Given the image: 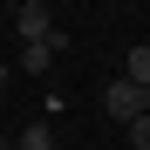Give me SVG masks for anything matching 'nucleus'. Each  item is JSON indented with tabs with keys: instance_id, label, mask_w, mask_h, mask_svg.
<instances>
[{
	"instance_id": "obj_1",
	"label": "nucleus",
	"mask_w": 150,
	"mask_h": 150,
	"mask_svg": "<svg viewBox=\"0 0 150 150\" xmlns=\"http://www.w3.org/2000/svg\"><path fill=\"white\" fill-rule=\"evenodd\" d=\"M14 28H21L28 48H41V41H55V14H48L41 0H21V7H14Z\"/></svg>"
},
{
	"instance_id": "obj_2",
	"label": "nucleus",
	"mask_w": 150,
	"mask_h": 150,
	"mask_svg": "<svg viewBox=\"0 0 150 150\" xmlns=\"http://www.w3.org/2000/svg\"><path fill=\"white\" fill-rule=\"evenodd\" d=\"M103 103H109V116L123 123V130H130V123L143 116V89L130 82V75H116V82H109V96H103Z\"/></svg>"
},
{
	"instance_id": "obj_3",
	"label": "nucleus",
	"mask_w": 150,
	"mask_h": 150,
	"mask_svg": "<svg viewBox=\"0 0 150 150\" xmlns=\"http://www.w3.org/2000/svg\"><path fill=\"white\" fill-rule=\"evenodd\" d=\"M62 55V34L55 41H41V48H21V75H48V62Z\"/></svg>"
},
{
	"instance_id": "obj_4",
	"label": "nucleus",
	"mask_w": 150,
	"mask_h": 150,
	"mask_svg": "<svg viewBox=\"0 0 150 150\" xmlns=\"http://www.w3.org/2000/svg\"><path fill=\"white\" fill-rule=\"evenodd\" d=\"M123 75H130L137 89H150V41H143V48H130V62H123Z\"/></svg>"
},
{
	"instance_id": "obj_5",
	"label": "nucleus",
	"mask_w": 150,
	"mask_h": 150,
	"mask_svg": "<svg viewBox=\"0 0 150 150\" xmlns=\"http://www.w3.org/2000/svg\"><path fill=\"white\" fill-rule=\"evenodd\" d=\"M14 150H55V130H41V123H34V130L14 137Z\"/></svg>"
},
{
	"instance_id": "obj_6",
	"label": "nucleus",
	"mask_w": 150,
	"mask_h": 150,
	"mask_svg": "<svg viewBox=\"0 0 150 150\" xmlns=\"http://www.w3.org/2000/svg\"><path fill=\"white\" fill-rule=\"evenodd\" d=\"M7 75H14V68H7V62H0V89H7Z\"/></svg>"
},
{
	"instance_id": "obj_7",
	"label": "nucleus",
	"mask_w": 150,
	"mask_h": 150,
	"mask_svg": "<svg viewBox=\"0 0 150 150\" xmlns=\"http://www.w3.org/2000/svg\"><path fill=\"white\" fill-rule=\"evenodd\" d=\"M0 150H14V137H0Z\"/></svg>"
}]
</instances>
